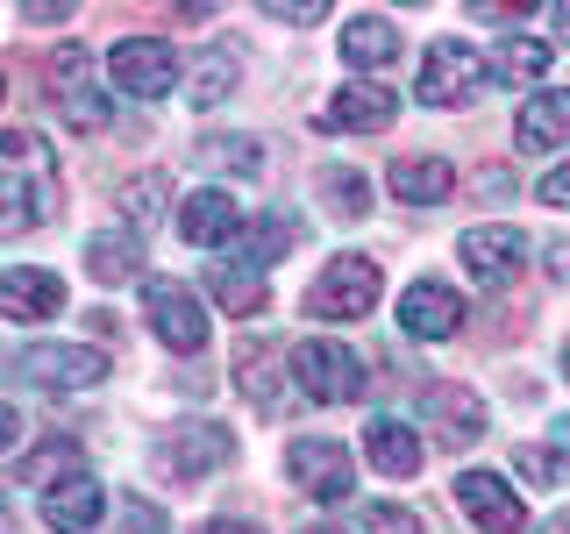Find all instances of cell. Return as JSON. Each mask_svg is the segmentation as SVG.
Masks as SVG:
<instances>
[{"label": "cell", "mask_w": 570, "mask_h": 534, "mask_svg": "<svg viewBox=\"0 0 570 534\" xmlns=\"http://www.w3.org/2000/svg\"><path fill=\"white\" fill-rule=\"evenodd\" d=\"M58 214V157L43 136L8 129L0 136V236H29Z\"/></svg>", "instance_id": "1"}, {"label": "cell", "mask_w": 570, "mask_h": 534, "mask_svg": "<svg viewBox=\"0 0 570 534\" xmlns=\"http://www.w3.org/2000/svg\"><path fill=\"white\" fill-rule=\"evenodd\" d=\"M485 86H492L485 50L463 43V36H442V43H428V58H421L414 100H428V107H471V100H485Z\"/></svg>", "instance_id": "2"}, {"label": "cell", "mask_w": 570, "mask_h": 534, "mask_svg": "<svg viewBox=\"0 0 570 534\" xmlns=\"http://www.w3.org/2000/svg\"><path fill=\"white\" fill-rule=\"evenodd\" d=\"M285 477H293L299 498H321V506H343V498H356V456L335 435L285 442Z\"/></svg>", "instance_id": "3"}, {"label": "cell", "mask_w": 570, "mask_h": 534, "mask_svg": "<svg viewBox=\"0 0 570 534\" xmlns=\"http://www.w3.org/2000/svg\"><path fill=\"white\" fill-rule=\"evenodd\" d=\"M293 385L307 392L314 406H350V399H364L371 370H364V356H356V349L328 343V335H314V343L293 349Z\"/></svg>", "instance_id": "4"}, {"label": "cell", "mask_w": 570, "mask_h": 534, "mask_svg": "<svg viewBox=\"0 0 570 534\" xmlns=\"http://www.w3.org/2000/svg\"><path fill=\"white\" fill-rule=\"evenodd\" d=\"M14 378L36 392H94L107 385V349L94 343H29L14 356Z\"/></svg>", "instance_id": "5"}, {"label": "cell", "mask_w": 570, "mask_h": 534, "mask_svg": "<svg viewBox=\"0 0 570 534\" xmlns=\"http://www.w3.org/2000/svg\"><path fill=\"white\" fill-rule=\"evenodd\" d=\"M379 293H385V278L371 257H328L321 278L307 285V314L314 320H364L379 307Z\"/></svg>", "instance_id": "6"}, {"label": "cell", "mask_w": 570, "mask_h": 534, "mask_svg": "<svg viewBox=\"0 0 570 534\" xmlns=\"http://www.w3.org/2000/svg\"><path fill=\"white\" fill-rule=\"evenodd\" d=\"M107 86L129 100H165L178 86V50L165 36H121L115 50H107Z\"/></svg>", "instance_id": "7"}, {"label": "cell", "mask_w": 570, "mask_h": 534, "mask_svg": "<svg viewBox=\"0 0 570 534\" xmlns=\"http://www.w3.org/2000/svg\"><path fill=\"white\" fill-rule=\"evenodd\" d=\"M142 314H150L157 343L171 356H200L207 349V307L178 278H142Z\"/></svg>", "instance_id": "8"}, {"label": "cell", "mask_w": 570, "mask_h": 534, "mask_svg": "<svg viewBox=\"0 0 570 534\" xmlns=\"http://www.w3.org/2000/svg\"><path fill=\"white\" fill-rule=\"evenodd\" d=\"M456 513L471 527H485V534H521L528 527V498L513 492V477H499V471H456Z\"/></svg>", "instance_id": "9"}, {"label": "cell", "mask_w": 570, "mask_h": 534, "mask_svg": "<svg viewBox=\"0 0 570 534\" xmlns=\"http://www.w3.org/2000/svg\"><path fill=\"white\" fill-rule=\"evenodd\" d=\"M50 107H58L79 136H100L107 115H115V107L100 100V86H94V58H86L79 43H65L58 58H50Z\"/></svg>", "instance_id": "10"}, {"label": "cell", "mask_w": 570, "mask_h": 534, "mask_svg": "<svg viewBox=\"0 0 570 534\" xmlns=\"http://www.w3.org/2000/svg\"><path fill=\"white\" fill-rule=\"evenodd\" d=\"M456 257L478 285H513V271L528 264V236L513 221H492V228H463L456 236Z\"/></svg>", "instance_id": "11"}, {"label": "cell", "mask_w": 570, "mask_h": 534, "mask_svg": "<svg viewBox=\"0 0 570 534\" xmlns=\"http://www.w3.org/2000/svg\"><path fill=\"white\" fill-rule=\"evenodd\" d=\"M243 228H249V214L236 192H222V186H200V192H186V207H178V236L186 243H200V249H236L243 243Z\"/></svg>", "instance_id": "12"}, {"label": "cell", "mask_w": 570, "mask_h": 534, "mask_svg": "<svg viewBox=\"0 0 570 534\" xmlns=\"http://www.w3.org/2000/svg\"><path fill=\"white\" fill-rule=\"evenodd\" d=\"M314 121H321L328 136H379V129H392V121H400V93H385V86L356 79V86H343V93L321 107Z\"/></svg>", "instance_id": "13"}, {"label": "cell", "mask_w": 570, "mask_h": 534, "mask_svg": "<svg viewBox=\"0 0 570 534\" xmlns=\"http://www.w3.org/2000/svg\"><path fill=\"white\" fill-rule=\"evenodd\" d=\"M400 328L414 335V343H450V335L463 328V299H456V285H442V278H414L400 293Z\"/></svg>", "instance_id": "14"}, {"label": "cell", "mask_w": 570, "mask_h": 534, "mask_svg": "<svg viewBox=\"0 0 570 534\" xmlns=\"http://www.w3.org/2000/svg\"><path fill=\"white\" fill-rule=\"evenodd\" d=\"M364 456H371V471L379 477H421V456H428V442H421V427L406 421V414H371L364 427Z\"/></svg>", "instance_id": "15"}, {"label": "cell", "mask_w": 570, "mask_h": 534, "mask_svg": "<svg viewBox=\"0 0 570 534\" xmlns=\"http://www.w3.org/2000/svg\"><path fill=\"white\" fill-rule=\"evenodd\" d=\"M0 314L8 320H58L65 314V278L50 264H14L0 271Z\"/></svg>", "instance_id": "16"}, {"label": "cell", "mask_w": 570, "mask_h": 534, "mask_svg": "<svg viewBox=\"0 0 570 534\" xmlns=\"http://www.w3.org/2000/svg\"><path fill=\"white\" fill-rule=\"evenodd\" d=\"M100 513H107V485L94 471H71L43 492V527L50 534H86V527H100Z\"/></svg>", "instance_id": "17"}, {"label": "cell", "mask_w": 570, "mask_h": 534, "mask_svg": "<svg viewBox=\"0 0 570 534\" xmlns=\"http://www.w3.org/2000/svg\"><path fill=\"white\" fill-rule=\"evenodd\" d=\"M157 463H165L171 477H207L228 463V427L214 421H193V427H171V442L157 449Z\"/></svg>", "instance_id": "18"}, {"label": "cell", "mask_w": 570, "mask_h": 534, "mask_svg": "<svg viewBox=\"0 0 570 534\" xmlns=\"http://www.w3.org/2000/svg\"><path fill=\"white\" fill-rule=\"evenodd\" d=\"M428 421H435V442L450 449H471L485 435V399L471 385H428Z\"/></svg>", "instance_id": "19"}, {"label": "cell", "mask_w": 570, "mask_h": 534, "mask_svg": "<svg viewBox=\"0 0 570 534\" xmlns=\"http://www.w3.org/2000/svg\"><path fill=\"white\" fill-rule=\"evenodd\" d=\"M513 142H521V150H557V142H570V86L528 93L521 115H513Z\"/></svg>", "instance_id": "20"}, {"label": "cell", "mask_w": 570, "mask_h": 534, "mask_svg": "<svg viewBox=\"0 0 570 534\" xmlns=\"http://www.w3.org/2000/svg\"><path fill=\"white\" fill-rule=\"evenodd\" d=\"M392 192H400L406 207H442L456 192V165L450 157H435V150H421V157H392Z\"/></svg>", "instance_id": "21"}, {"label": "cell", "mask_w": 570, "mask_h": 534, "mask_svg": "<svg viewBox=\"0 0 570 534\" xmlns=\"http://www.w3.org/2000/svg\"><path fill=\"white\" fill-rule=\"evenodd\" d=\"M335 50H343L350 71H385L392 58H400V29H392L385 14H350V22H343V43H335Z\"/></svg>", "instance_id": "22"}, {"label": "cell", "mask_w": 570, "mask_h": 534, "mask_svg": "<svg viewBox=\"0 0 570 534\" xmlns=\"http://www.w3.org/2000/svg\"><path fill=\"white\" fill-rule=\"evenodd\" d=\"M200 293L214 299V307H228V314H264V278L249 271L243 257H214L200 271Z\"/></svg>", "instance_id": "23"}, {"label": "cell", "mask_w": 570, "mask_h": 534, "mask_svg": "<svg viewBox=\"0 0 570 534\" xmlns=\"http://www.w3.org/2000/svg\"><path fill=\"white\" fill-rule=\"evenodd\" d=\"M293 243H299V221H293V214H257V221L243 228L236 257L249 264V271H264V264H278V257H285Z\"/></svg>", "instance_id": "24"}, {"label": "cell", "mask_w": 570, "mask_h": 534, "mask_svg": "<svg viewBox=\"0 0 570 534\" xmlns=\"http://www.w3.org/2000/svg\"><path fill=\"white\" fill-rule=\"evenodd\" d=\"M549 65H557V43H542V36H507V43H499L492 79L499 86H534Z\"/></svg>", "instance_id": "25"}, {"label": "cell", "mask_w": 570, "mask_h": 534, "mask_svg": "<svg viewBox=\"0 0 570 534\" xmlns=\"http://www.w3.org/2000/svg\"><path fill=\"white\" fill-rule=\"evenodd\" d=\"M86 271H94L100 285H129L142 271L136 236H86Z\"/></svg>", "instance_id": "26"}, {"label": "cell", "mask_w": 570, "mask_h": 534, "mask_svg": "<svg viewBox=\"0 0 570 534\" xmlns=\"http://www.w3.org/2000/svg\"><path fill=\"white\" fill-rule=\"evenodd\" d=\"M200 165H214V171H236V178H257L264 171V142L257 136H200Z\"/></svg>", "instance_id": "27"}, {"label": "cell", "mask_w": 570, "mask_h": 534, "mask_svg": "<svg viewBox=\"0 0 570 534\" xmlns=\"http://www.w3.org/2000/svg\"><path fill=\"white\" fill-rule=\"evenodd\" d=\"M165 207H171V186L165 178H129V186H121V214H129V236H150L157 221H165Z\"/></svg>", "instance_id": "28"}, {"label": "cell", "mask_w": 570, "mask_h": 534, "mask_svg": "<svg viewBox=\"0 0 570 534\" xmlns=\"http://www.w3.org/2000/svg\"><path fill=\"white\" fill-rule=\"evenodd\" d=\"M236 79H243V65H236V50L228 43H214L200 71H193V107H222L228 93H236Z\"/></svg>", "instance_id": "29"}, {"label": "cell", "mask_w": 570, "mask_h": 534, "mask_svg": "<svg viewBox=\"0 0 570 534\" xmlns=\"http://www.w3.org/2000/svg\"><path fill=\"white\" fill-rule=\"evenodd\" d=\"M321 200H328L343 221H364V207H371V192H364V178H356L350 165L343 171H321Z\"/></svg>", "instance_id": "30"}, {"label": "cell", "mask_w": 570, "mask_h": 534, "mask_svg": "<svg viewBox=\"0 0 570 534\" xmlns=\"http://www.w3.org/2000/svg\"><path fill=\"white\" fill-rule=\"evenodd\" d=\"M350 534H421V513H406V506H385V498H371V506L350 521Z\"/></svg>", "instance_id": "31"}, {"label": "cell", "mask_w": 570, "mask_h": 534, "mask_svg": "<svg viewBox=\"0 0 570 534\" xmlns=\"http://www.w3.org/2000/svg\"><path fill=\"white\" fill-rule=\"evenodd\" d=\"M71 471H79V442L71 435H58V449H43L29 463V477H43V485H58V477H71Z\"/></svg>", "instance_id": "32"}, {"label": "cell", "mask_w": 570, "mask_h": 534, "mask_svg": "<svg viewBox=\"0 0 570 534\" xmlns=\"http://www.w3.org/2000/svg\"><path fill=\"white\" fill-rule=\"evenodd\" d=\"M264 14H272V22H285V29H307V22H321V14H328V0H264Z\"/></svg>", "instance_id": "33"}, {"label": "cell", "mask_w": 570, "mask_h": 534, "mask_svg": "<svg viewBox=\"0 0 570 534\" xmlns=\"http://www.w3.org/2000/svg\"><path fill=\"white\" fill-rule=\"evenodd\" d=\"M542 207H570V165H557V171H542Z\"/></svg>", "instance_id": "34"}, {"label": "cell", "mask_w": 570, "mask_h": 534, "mask_svg": "<svg viewBox=\"0 0 570 534\" xmlns=\"http://www.w3.org/2000/svg\"><path fill=\"white\" fill-rule=\"evenodd\" d=\"M129 527H136V534H165V513L142 506V498H129Z\"/></svg>", "instance_id": "35"}, {"label": "cell", "mask_w": 570, "mask_h": 534, "mask_svg": "<svg viewBox=\"0 0 570 534\" xmlns=\"http://www.w3.org/2000/svg\"><path fill=\"white\" fill-rule=\"evenodd\" d=\"M14 442H22V414H14V406H8V399H0V456H8V449H14Z\"/></svg>", "instance_id": "36"}, {"label": "cell", "mask_w": 570, "mask_h": 534, "mask_svg": "<svg viewBox=\"0 0 570 534\" xmlns=\"http://www.w3.org/2000/svg\"><path fill=\"white\" fill-rule=\"evenodd\" d=\"M22 14H29V22H65V14H71V8H50V0H29V8H22Z\"/></svg>", "instance_id": "37"}, {"label": "cell", "mask_w": 570, "mask_h": 534, "mask_svg": "<svg viewBox=\"0 0 570 534\" xmlns=\"http://www.w3.org/2000/svg\"><path fill=\"white\" fill-rule=\"evenodd\" d=\"M549 456H570V414H563L557 427H549Z\"/></svg>", "instance_id": "38"}, {"label": "cell", "mask_w": 570, "mask_h": 534, "mask_svg": "<svg viewBox=\"0 0 570 534\" xmlns=\"http://www.w3.org/2000/svg\"><path fill=\"white\" fill-rule=\"evenodd\" d=\"M200 534H264V527H249V521H207Z\"/></svg>", "instance_id": "39"}, {"label": "cell", "mask_w": 570, "mask_h": 534, "mask_svg": "<svg viewBox=\"0 0 570 534\" xmlns=\"http://www.w3.org/2000/svg\"><path fill=\"white\" fill-rule=\"evenodd\" d=\"M549 264H557V278H570V243H549Z\"/></svg>", "instance_id": "40"}, {"label": "cell", "mask_w": 570, "mask_h": 534, "mask_svg": "<svg viewBox=\"0 0 570 534\" xmlns=\"http://www.w3.org/2000/svg\"><path fill=\"white\" fill-rule=\"evenodd\" d=\"M549 22H557V36L570 43V0H563V8H549Z\"/></svg>", "instance_id": "41"}, {"label": "cell", "mask_w": 570, "mask_h": 534, "mask_svg": "<svg viewBox=\"0 0 570 534\" xmlns=\"http://www.w3.org/2000/svg\"><path fill=\"white\" fill-rule=\"evenodd\" d=\"M307 534H350V527H307Z\"/></svg>", "instance_id": "42"}, {"label": "cell", "mask_w": 570, "mask_h": 534, "mask_svg": "<svg viewBox=\"0 0 570 534\" xmlns=\"http://www.w3.org/2000/svg\"><path fill=\"white\" fill-rule=\"evenodd\" d=\"M563 378H570V343H563Z\"/></svg>", "instance_id": "43"}, {"label": "cell", "mask_w": 570, "mask_h": 534, "mask_svg": "<svg viewBox=\"0 0 570 534\" xmlns=\"http://www.w3.org/2000/svg\"><path fill=\"white\" fill-rule=\"evenodd\" d=\"M0 100H8V71H0Z\"/></svg>", "instance_id": "44"}]
</instances>
